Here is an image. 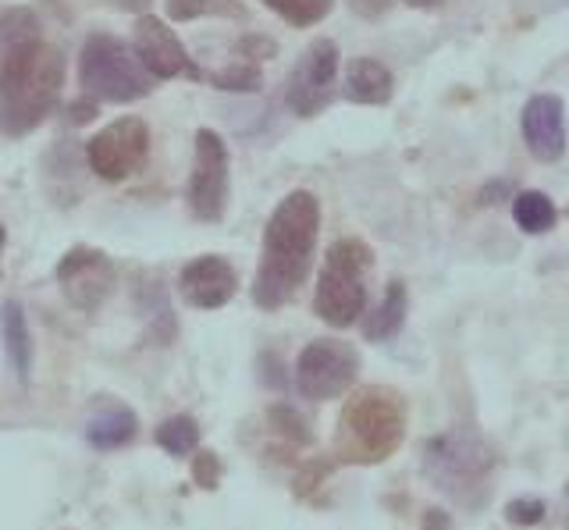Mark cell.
Segmentation results:
<instances>
[{"label":"cell","instance_id":"1","mask_svg":"<svg viewBox=\"0 0 569 530\" xmlns=\"http://www.w3.org/2000/svg\"><path fill=\"white\" fill-rule=\"evenodd\" d=\"M320 232V200L310 189L289 192L267 218L260 263L253 278V303L260 310H281L292 303L310 274Z\"/></svg>","mask_w":569,"mask_h":530},{"label":"cell","instance_id":"2","mask_svg":"<svg viewBox=\"0 0 569 530\" xmlns=\"http://www.w3.org/2000/svg\"><path fill=\"white\" fill-rule=\"evenodd\" d=\"M64 54L47 40L22 47L0 64V136L22 139L58 111L64 90Z\"/></svg>","mask_w":569,"mask_h":530},{"label":"cell","instance_id":"3","mask_svg":"<svg viewBox=\"0 0 569 530\" xmlns=\"http://www.w3.org/2000/svg\"><path fill=\"white\" fill-rule=\"evenodd\" d=\"M406 438V402L385 384L352 392L338 417L335 456L349 467H378L396 456Z\"/></svg>","mask_w":569,"mask_h":530},{"label":"cell","instance_id":"4","mask_svg":"<svg viewBox=\"0 0 569 530\" xmlns=\"http://www.w3.org/2000/svg\"><path fill=\"white\" fill-rule=\"evenodd\" d=\"M373 250L363 239H338L317 274L313 313L331 328H352L367 313V278Z\"/></svg>","mask_w":569,"mask_h":530},{"label":"cell","instance_id":"5","mask_svg":"<svg viewBox=\"0 0 569 530\" xmlns=\"http://www.w3.org/2000/svg\"><path fill=\"white\" fill-rule=\"evenodd\" d=\"M79 86L82 97L97 103H136L153 93L157 79L139 64L136 50L124 40L111 32H93L79 54Z\"/></svg>","mask_w":569,"mask_h":530},{"label":"cell","instance_id":"6","mask_svg":"<svg viewBox=\"0 0 569 530\" xmlns=\"http://www.w3.org/2000/svg\"><path fill=\"white\" fill-rule=\"evenodd\" d=\"M423 470L441 491H449L452 499L473 506L480 494L488 499L495 456L480 438L467 431H449L423 446Z\"/></svg>","mask_w":569,"mask_h":530},{"label":"cell","instance_id":"7","mask_svg":"<svg viewBox=\"0 0 569 530\" xmlns=\"http://www.w3.org/2000/svg\"><path fill=\"white\" fill-rule=\"evenodd\" d=\"M231 197V157L224 139L213 129L196 132V153H192V174L186 186V203L196 221L213 224L224 218Z\"/></svg>","mask_w":569,"mask_h":530},{"label":"cell","instance_id":"8","mask_svg":"<svg viewBox=\"0 0 569 530\" xmlns=\"http://www.w3.org/2000/svg\"><path fill=\"white\" fill-rule=\"evenodd\" d=\"M356 378H360V352L342 339H313L296 360V388L310 402L346 396Z\"/></svg>","mask_w":569,"mask_h":530},{"label":"cell","instance_id":"9","mask_svg":"<svg viewBox=\"0 0 569 530\" xmlns=\"http://www.w3.org/2000/svg\"><path fill=\"white\" fill-rule=\"evenodd\" d=\"M150 129L142 118H118L86 143V164L103 182H124L147 164Z\"/></svg>","mask_w":569,"mask_h":530},{"label":"cell","instance_id":"10","mask_svg":"<svg viewBox=\"0 0 569 530\" xmlns=\"http://www.w3.org/2000/svg\"><path fill=\"white\" fill-rule=\"evenodd\" d=\"M338 86V47L335 40H313L284 82V103L296 118H317L335 100Z\"/></svg>","mask_w":569,"mask_h":530},{"label":"cell","instance_id":"11","mask_svg":"<svg viewBox=\"0 0 569 530\" xmlns=\"http://www.w3.org/2000/svg\"><path fill=\"white\" fill-rule=\"evenodd\" d=\"M58 286L71 307L82 313H93L103 307V299L114 292L118 271L103 250L76 246V250H68L58 263Z\"/></svg>","mask_w":569,"mask_h":530},{"label":"cell","instance_id":"12","mask_svg":"<svg viewBox=\"0 0 569 530\" xmlns=\"http://www.w3.org/2000/svg\"><path fill=\"white\" fill-rule=\"evenodd\" d=\"M132 50L139 64L147 72L164 82V79H203L200 68L192 64L189 50L182 40L174 37V29L168 22H160L157 14H139L136 29H132Z\"/></svg>","mask_w":569,"mask_h":530},{"label":"cell","instance_id":"13","mask_svg":"<svg viewBox=\"0 0 569 530\" xmlns=\"http://www.w3.org/2000/svg\"><path fill=\"white\" fill-rule=\"evenodd\" d=\"M178 292H182V299L196 310H218L231 303V296L239 292V274L224 257L207 253L182 268V274H178Z\"/></svg>","mask_w":569,"mask_h":530},{"label":"cell","instance_id":"14","mask_svg":"<svg viewBox=\"0 0 569 530\" xmlns=\"http://www.w3.org/2000/svg\"><path fill=\"white\" fill-rule=\"evenodd\" d=\"M523 139L533 161L556 164L566 153V103L556 93H538L523 108Z\"/></svg>","mask_w":569,"mask_h":530},{"label":"cell","instance_id":"15","mask_svg":"<svg viewBox=\"0 0 569 530\" xmlns=\"http://www.w3.org/2000/svg\"><path fill=\"white\" fill-rule=\"evenodd\" d=\"M342 93L352 103H363V108H381V103H388L391 93H396V79H391V72L381 61L352 58L349 68H346Z\"/></svg>","mask_w":569,"mask_h":530},{"label":"cell","instance_id":"16","mask_svg":"<svg viewBox=\"0 0 569 530\" xmlns=\"http://www.w3.org/2000/svg\"><path fill=\"white\" fill-rule=\"evenodd\" d=\"M136 431H139L136 413L129 410V406L111 402V406H103V410H97L93 417H89V423H86V441L97 452H111V449H124V446H129V441L136 438Z\"/></svg>","mask_w":569,"mask_h":530},{"label":"cell","instance_id":"17","mask_svg":"<svg viewBox=\"0 0 569 530\" xmlns=\"http://www.w3.org/2000/svg\"><path fill=\"white\" fill-rule=\"evenodd\" d=\"M406 313H409V292H406L402 281L396 278V281H388L381 303L363 317V339L367 342L396 339V334L402 331V324H406Z\"/></svg>","mask_w":569,"mask_h":530},{"label":"cell","instance_id":"18","mask_svg":"<svg viewBox=\"0 0 569 530\" xmlns=\"http://www.w3.org/2000/svg\"><path fill=\"white\" fill-rule=\"evenodd\" d=\"M0 328H4V349H8V360L18 381H29V370H32V334L26 324V310L18 303H4L0 310Z\"/></svg>","mask_w":569,"mask_h":530},{"label":"cell","instance_id":"19","mask_svg":"<svg viewBox=\"0 0 569 530\" xmlns=\"http://www.w3.org/2000/svg\"><path fill=\"white\" fill-rule=\"evenodd\" d=\"M40 14L32 8H4L0 11V64H4L11 54H18L22 47L43 40L40 32Z\"/></svg>","mask_w":569,"mask_h":530},{"label":"cell","instance_id":"20","mask_svg":"<svg viewBox=\"0 0 569 530\" xmlns=\"http://www.w3.org/2000/svg\"><path fill=\"white\" fill-rule=\"evenodd\" d=\"M164 11H168L171 22H196V19L246 22L242 0H164Z\"/></svg>","mask_w":569,"mask_h":530},{"label":"cell","instance_id":"21","mask_svg":"<svg viewBox=\"0 0 569 530\" xmlns=\"http://www.w3.org/2000/svg\"><path fill=\"white\" fill-rule=\"evenodd\" d=\"M512 218H516V224H520L527 236H545V232L556 228L559 210H556V203L545 197V192L527 189V192H520V197L512 200Z\"/></svg>","mask_w":569,"mask_h":530},{"label":"cell","instance_id":"22","mask_svg":"<svg viewBox=\"0 0 569 530\" xmlns=\"http://www.w3.org/2000/svg\"><path fill=\"white\" fill-rule=\"evenodd\" d=\"M263 8L274 11L278 19H284L296 29H310V26L328 19L335 0H263Z\"/></svg>","mask_w":569,"mask_h":530},{"label":"cell","instance_id":"23","mask_svg":"<svg viewBox=\"0 0 569 530\" xmlns=\"http://www.w3.org/2000/svg\"><path fill=\"white\" fill-rule=\"evenodd\" d=\"M207 82L213 86V90H224V93H260L263 90V72H260V64L236 58L224 68V72L207 76Z\"/></svg>","mask_w":569,"mask_h":530},{"label":"cell","instance_id":"24","mask_svg":"<svg viewBox=\"0 0 569 530\" xmlns=\"http://www.w3.org/2000/svg\"><path fill=\"white\" fill-rule=\"evenodd\" d=\"M157 446L171 452V456H189L196 446H200V428H196L192 417H171L157 428Z\"/></svg>","mask_w":569,"mask_h":530},{"label":"cell","instance_id":"25","mask_svg":"<svg viewBox=\"0 0 569 530\" xmlns=\"http://www.w3.org/2000/svg\"><path fill=\"white\" fill-rule=\"evenodd\" d=\"M267 420H271V428L284 438H292L296 446H307L310 441V431H307V420H302L292 406H274L271 413H267Z\"/></svg>","mask_w":569,"mask_h":530},{"label":"cell","instance_id":"26","mask_svg":"<svg viewBox=\"0 0 569 530\" xmlns=\"http://www.w3.org/2000/svg\"><path fill=\"white\" fill-rule=\"evenodd\" d=\"M231 54L242 58V61L260 64V61H267V58H274V54H278V43H274V40H267V37H260V32H246V37L236 43V50H231Z\"/></svg>","mask_w":569,"mask_h":530},{"label":"cell","instance_id":"27","mask_svg":"<svg viewBox=\"0 0 569 530\" xmlns=\"http://www.w3.org/2000/svg\"><path fill=\"white\" fill-rule=\"evenodd\" d=\"M548 506L541 499H512L506 506V520L509 523H520V527H538L545 520Z\"/></svg>","mask_w":569,"mask_h":530},{"label":"cell","instance_id":"28","mask_svg":"<svg viewBox=\"0 0 569 530\" xmlns=\"http://www.w3.org/2000/svg\"><path fill=\"white\" fill-rule=\"evenodd\" d=\"M192 473H196V481H200L203 488H218V473H221L218 456H213V452H200V456L192 459Z\"/></svg>","mask_w":569,"mask_h":530},{"label":"cell","instance_id":"29","mask_svg":"<svg viewBox=\"0 0 569 530\" xmlns=\"http://www.w3.org/2000/svg\"><path fill=\"white\" fill-rule=\"evenodd\" d=\"M97 111H100V103L97 100H89V97H82V100H76L68 108V126H86V121H93L97 118Z\"/></svg>","mask_w":569,"mask_h":530},{"label":"cell","instance_id":"30","mask_svg":"<svg viewBox=\"0 0 569 530\" xmlns=\"http://www.w3.org/2000/svg\"><path fill=\"white\" fill-rule=\"evenodd\" d=\"M349 8L360 14V19H381L391 8V0H349Z\"/></svg>","mask_w":569,"mask_h":530},{"label":"cell","instance_id":"31","mask_svg":"<svg viewBox=\"0 0 569 530\" xmlns=\"http://www.w3.org/2000/svg\"><path fill=\"white\" fill-rule=\"evenodd\" d=\"M406 8H417V11H435L441 8V0H402Z\"/></svg>","mask_w":569,"mask_h":530},{"label":"cell","instance_id":"32","mask_svg":"<svg viewBox=\"0 0 569 530\" xmlns=\"http://www.w3.org/2000/svg\"><path fill=\"white\" fill-rule=\"evenodd\" d=\"M150 0H121V8H147Z\"/></svg>","mask_w":569,"mask_h":530},{"label":"cell","instance_id":"33","mask_svg":"<svg viewBox=\"0 0 569 530\" xmlns=\"http://www.w3.org/2000/svg\"><path fill=\"white\" fill-rule=\"evenodd\" d=\"M4 242H8V232H4V224H0V253H4Z\"/></svg>","mask_w":569,"mask_h":530},{"label":"cell","instance_id":"34","mask_svg":"<svg viewBox=\"0 0 569 530\" xmlns=\"http://www.w3.org/2000/svg\"><path fill=\"white\" fill-rule=\"evenodd\" d=\"M566 530H569V520H566Z\"/></svg>","mask_w":569,"mask_h":530}]
</instances>
